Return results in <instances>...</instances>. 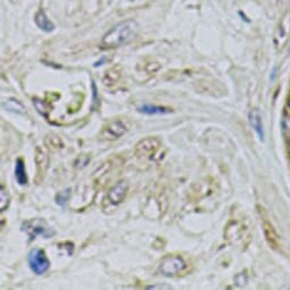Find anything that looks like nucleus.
I'll return each mask as SVG.
<instances>
[{
  "instance_id": "1",
  "label": "nucleus",
  "mask_w": 290,
  "mask_h": 290,
  "mask_svg": "<svg viewBox=\"0 0 290 290\" xmlns=\"http://www.w3.org/2000/svg\"><path fill=\"white\" fill-rule=\"evenodd\" d=\"M138 23L128 20L116 24L114 27L102 37L101 46L104 48H118V47L128 45L132 41L138 33Z\"/></svg>"
},
{
  "instance_id": "8",
  "label": "nucleus",
  "mask_w": 290,
  "mask_h": 290,
  "mask_svg": "<svg viewBox=\"0 0 290 290\" xmlns=\"http://www.w3.org/2000/svg\"><path fill=\"white\" fill-rule=\"evenodd\" d=\"M139 113L146 114V115H165L173 113V110L166 106H158V105H152V104H142L138 107Z\"/></svg>"
},
{
  "instance_id": "9",
  "label": "nucleus",
  "mask_w": 290,
  "mask_h": 290,
  "mask_svg": "<svg viewBox=\"0 0 290 290\" xmlns=\"http://www.w3.org/2000/svg\"><path fill=\"white\" fill-rule=\"evenodd\" d=\"M34 22L41 31L47 32V33H50V32L55 30V24L49 20V17L47 16V14L45 13V11H42V9H40V11L35 14Z\"/></svg>"
},
{
  "instance_id": "13",
  "label": "nucleus",
  "mask_w": 290,
  "mask_h": 290,
  "mask_svg": "<svg viewBox=\"0 0 290 290\" xmlns=\"http://www.w3.org/2000/svg\"><path fill=\"white\" fill-rule=\"evenodd\" d=\"M35 163H37V165H38V171H39L40 174H44L45 171H46V168H44V166L47 167V164H48V160H47L46 154L42 152L40 148H37Z\"/></svg>"
},
{
  "instance_id": "5",
  "label": "nucleus",
  "mask_w": 290,
  "mask_h": 290,
  "mask_svg": "<svg viewBox=\"0 0 290 290\" xmlns=\"http://www.w3.org/2000/svg\"><path fill=\"white\" fill-rule=\"evenodd\" d=\"M161 147V140L156 137H147L137 143L134 154L138 158H151Z\"/></svg>"
},
{
  "instance_id": "2",
  "label": "nucleus",
  "mask_w": 290,
  "mask_h": 290,
  "mask_svg": "<svg viewBox=\"0 0 290 290\" xmlns=\"http://www.w3.org/2000/svg\"><path fill=\"white\" fill-rule=\"evenodd\" d=\"M187 269H188V264L180 255L165 256L158 268L164 277H175V275L184 273Z\"/></svg>"
},
{
  "instance_id": "11",
  "label": "nucleus",
  "mask_w": 290,
  "mask_h": 290,
  "mask_svg": "<svg viewBox=\"0 0 290 290\" xmlns=\"http://www.w3.org/2000/svg\"><path fill=\"white\" fill-rule=\"evenodd\" d=\"M15 179L20 186H25L27 184L25 163L22 158H17L15 162Z\"/></svg>"
},
{
  "instance_id": "3",
  "label": "nucleus",
  "mask_w": 290,
  "mask_h": 290,
  "mask_svg": "<svg viewBox=\"0 0 290 290\" xmlns=\"http://www.w3.org/2000/svg\"><path fill=\"white\" fill-rule=\"evenodd\" d=\"M27 262L32 272L37 275L45 274L50 268V261L46 255V251L41 248L31 249L27 255Z\"/></svg>"
},
{
  "instance_id": "4",
  "label": "nucleus",
  "mask_w": 290,
  "mask_h": 290,
  "mask_svg": "<svg viewBox=\"0 0 290 290\" xmlns=\"http://www.w3.org/2000/svg\"><path fill=\"white\" fill-rule=\"evenodd\" d=\"M22 230L26 232V235L30 238V241L35 239L38 236H41L46 238V239H48V238L55 235L54 230H51L50 228L47 227L44 222L39 221V220L24 222L22 226Z\"/></svg>"
},
{
  "instance_id": "16",
  "label": "nucleus",
  "mask_w": 290,
  "mask_h": 290,
  "mask_svg": "<svg viewBox=\"0 0 290 290\" xmlns=\"http://www.w3.org/2000/svg\"><path fill=\"white\" fill-rule=\"evenodd\" d=\"M147 288L148 289H171V287H168V286H149Z\"/></svg>"
},
{
  "instance_id": "7",
  "label": "nucleus",
  "mask_w": 290,
  "mask_h": 290,
  "mask_svg": "<svg viewBox=\"0 0 290 290\" xmlns=\"http://www.w3.org/2000/svg\"><path fill=\"white\" fill-rule=\"evenodd\" d=\"M129 191V186L125 181H121L119 184H116L115 186L112 187L108 193H107L106 199L111 205L116 206V205H120L125 199L126 195H128Z\"/></svg>"
},
{
  "instance_id": "14",
  "label": "nucleus",
  "mask_w": 290,
  "mask_h": 290,
  "mask_svg": "<svg viewBox=\"0 0 290 290\" xmlns=\"http://www.w3.org/2000/svg\"><path fill=\"white\" fill-rule=\"evenodd\" d=\"M71 188H66L63 191H60L57 195H56V203H57L59 206H65L67 204L69 197H71Z\"/></svg>"
},
{
  "instance_id": "10",
  "label": "nucleus",
  "mask_w": 290,
  "mask_h": 290,
  "mask_svg": "<svg viewBox=\"0 0 290 290\" xmlns=\"http://www.w3.org/2000/svg\"><path fill=\"white\" fill-rule=\"evenodd\" d=\"M249 122H250V125L252 126V129H254L257 135H259L260 140H263L264 139V128H263V122H262V116L259 111L254 110L250 112Z\"/></svg>"
},
{
  "instance_id": "15",
  "label": "nucleus",
  "mask_w": 290,
  "mask_h": 290,
  "mask_svg": "<svg viewBox=\"0 0 290 290\" xmlns=\"http://www.w3.org/2000/svg\"><path fill=\"white\" fill-rule=\"evenodd\" d=\"M8 205H9L8 191L5 188L4 185H2V188H0V209H2V212H4V210L8 207Z\"/></svg>"
},
{
  "instance_id": "12",
  "label": "nucleus",
  "mask_w": 290,
  "mask_h": 290,
  "mask_svg": "<svg viewBox=\"0 0 290 290\" xmlns=\"http://www.w3.org/2000/svg\"><path fill=\"white\" fill-rule=\"evenodd\" d=\"M2 105L4 110L12 112V113L15 114H23L25 112V107L23 106L20 100L15 99V98H8V99L3 101Z\"/></svg>"
},
{
  "instance_id": "6",
  "label": "nucleus",
  "mask_w": 290,
  "mask_h": 290,
  "mask_svg": "<svg viewBox=\"0 0 290 290\" xmlns=\"http://www.w3.org/2000/svg\"><path fill=\"white\" fill-rule=\"evenodd\" d=\"M128 131V125L123 120H113L107 123L100 132V138L107 141H114L122 137Z\"/></svg>"
}]
</instances>
